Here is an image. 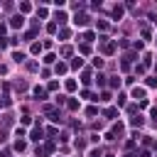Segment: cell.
Masks as SVG:
<instances>
[{"label":"cell","instance_id":"obj_1","mask_svg":"<svg viewBox=\"0 0 157 157\" xmlns=\"http://www.w3.org/2000/svg\"><path fill=\"white\" fill-rule=\"evenodd\" d=\"M88 22H91V17H88L86 12H81V15L76 12V17H74V25H76V27H86Z\"/></svg>","mask_w":157,"mask_h":157},{"label":"cell","instance_id":"obj_2","mask_svg":"<svg viewBox=\"0 0 157 157\" xmlns=\"http://www.w3.org/2000/svg\"><path fill=\"white\" fill-rule=\"evenodd\" d=\"M101 49H103V54H113L115 52V42H108L105 37H101Z\"/></svg>","mask_w":157,"mask_h":157},{"label":"cell","instance_id":"obj_3","mask_svg":"<svg viewBox=\"0 0 157 157\" xmlns=\"http://www.w3.org/2000/svg\"><path fill=\"white\" fill-rule=\"evenodd\" d=\"M29 140H34V142H39V140H44V130H42L39 125H37V128H34V130L29 132Z\"/></svg>","mask_w":157,"mask_h":157},{"label":"cell","instance_id":"obj_4","mask_svg":"<svg viewBox=\"0 0 157 157\" xmlns=\"http://www.w3.org/2000/svg\"><path fill=\"white\" fill-rule=\"evenodd\" d=\"M22 25H25V17L22 15H12L10 17V27H22Z\"/></svg>","mask_w":157,"mask_h":157},{"label":"cell","instance_id":"obj_5","mask_svg":"<svg viewBox=\"0 0 157 157\" xmlns=\"http://www.w3.org/2000/svg\"><path fill=\"white\" fill-rule=\"evenodd\" d=\"M110 17H113V20H120V17H123V5H113Z\"/></svg>","mask_w":157,"mask_h":157},{"label":"cell","instance_id":"obj_6","mask_svg":"<svg viewBox=\"0 0 157 157\" xmlns=\"http://www.w3.org/2000/svg\"><path fill=\"white\" fill-rule=\"evenodd\" d=\"M54 20H56V25H64L69 17H66V12L64 10H56V15H54Z\"/></svg>","mask_w":157,"mask_h":157},{"label":"cell","instance_id":"obj_7","mask_svg":"<svg viewBox=\"0 0 157 157\" xmlns=\"http://www.w3.org/2000/svg\"><path fill=\"white\" fill-rule=\"evenodd\" d=\"M47 115H49V120H52V123H61V113H59V110H49Z\"/></svg>","mask_w":157,"mask_h":157},{"label":"cell","instance_id":"obj_8","mask_svg":"<svg viewBox=\"0 0 157 157\" xmlns=\"http://www.w3.org/2000/svg\"><path fill=\"white\" fill-rule=\"evenodd\" d=\"M142 123H145V118H142V115H132V118H130V125H132V128H140Z\"/></svg>","mask_w":157,"mask_h":157},{"label":"cell","instance_id":"obj_9","mask_svg":"<svg viewBox=\"0 0 157 157\" xmlns=\"http://www.w3.org/2000/svg\"><path fill=\"white\" fill-rule=\"evenodd\" d=\"M132 98H140V101H145V88H132Z\"/></svg>","mask_w":157,"mask_h":157},{"label":"cell","instance_id":"obj_10","mask_svg":"<svg viewBox=\"0 0 157 157\" xmlns=\"http://www.w3.org/2000/svg\"><path fill=\"white\" fill-rule=\"evenodd\" d=\"M103 115H105L108 120H113V118H118V110H115V108H105V110H103Z\"/></svg>","mask_w":157,"mask_h":157},{"label":"cell","instance_id":"obj_11","mask_svg":"<svg viewBox=\"0 0 157 157\" xmlns=\"http://www.w3.org/2000/svg\"><path fill=\"white\" fill-rule=\"evenodd\" d=\"M81 66H83V59L81 56H74L71 59V69H81Z\"/></svg>","mask_w":157,"mask_h":157},{"label":"cell","instance_id":"obj_12","mask_svg":"<svg viewBox=\"0 0 157 157\" xmlns=\"http://www.w3.org/2000/svg\"><path fill=\"white\" fill-rule=\"evenodd\" d=\"M54 71H56V74H66V71H69V66H66L64 61H59V64L54 66Z\"/></svg>","mask_w":157,"mask_h":157},{"label":"cell","instance_id":"obj_13","mask_svg":"<svg viewBox=\"0 0 157 157\" xmlns=\"http://www.w3.org/2000/svg\"><path fill=\"white\" fill-rule=\"evenodd\" d=\"M66 105H69V110H78V105H81V103H78L76 98H69V101H66Z\"/></svg>","mask_w":157,"mask_h":157},{"label":"cell","instance_id":"obj_14","mask_svg":"<svg viewBox=\"0 0 157 157\" xmlns=\"http://www.w3.org/2000/svg\"><path fill=\"white\" fill-rule=\"evenodd\" d=\"M34 96H37V98H39V101H44V98H47V91H44V88H39V86H37V88H34Z\"/></svg>","mask_w":157,"mask_h":157},{"label":"cell","instance_id":"obj_15","mask_svg":"<svg viewBox=\"0 0 157 157\" xmlns=\"http://www.w3.org/2000/svg\"><path fill=\"white\" fill-rule=\"evenodd\" d=\"M15 150H17V152H25V150H27V142H25V140H17V142H15Z\"/></svg>","mask_w":157,"mask_h":157},{"label":"cell","instance_id":"obj_16","mask_svg":"<svg viewBox=\"0 0 157 157\" xmlns=\"http://www.w3.org/2000/svg\"><path fill=\"white\" fill-rule=\"evenodd\" d=\"M81 39H83V44H88V42H93V39H96V34H93V32H86Z\"/></svg>","mask_w":157,"mask_h":157},{"label":"cell","instance_id":"obj_17","mask_svg":"<svg viewBox=\"0 0 157 157\" xmlns=\"http://www.w3.org/2000/svg\"><path fill=\"white\" fill-rule=\"evenodd\" d=\"M12 59H15V61H17V64H22V61H25V59H27V56H25V54H22V52H15V54H12Z\"/></svg>","mask_w":157,"mask_h":157},{"label":"cell","instance_id":"obj_18","mask_svg":"<svg viewBox=\"0 0 157 157\" xmlns=\"http://www.w3.org/2000/svg\"><path fill=\"white\" fill-rule=\"evenodd\" d=\"M98 101H101V103H108V101H110V91H103V93L98 96Z\"/></svg>","mask_w":157,"mask_h":157},{"label":"cell","instance_id":"obj_19","mask_svg":"<svg viewBox=\"0 0 157 157\" xmlns=\"http://www.w3.org/2000/svg\"><path fill=\"white\" fill-rule=\"evenodd\" d=\"M150 88H157V76H147V81H145Z\"/></svg>","mask_w":157,"mask_h":157},{"label":"cell","instance_id":"obj_20","mask_svg":"<svg viewBox=\"0 0 157 157\" xmlns=\"http://www.w3.org/2000/svg\"><path fill=\"white\" fill-rule=\"evenodd\" d=\"M29 10H32L29 2H20V15H22V12H29Z\"/></svg>","mask_w":157,"mask_h":157},{"label":"cell","instance_id":"obj_21","mask_svg":"<svg viewBox=\"0 0 157 157\" xmlns=\"http://www.w3.org/2000/svg\"><path fill=\"white\" fill-rule=\"evenodd\" d=\"M64 86H66V91H76V81H74V78H69Z\"/></svg>","mask_w":157,"mask_h":157},{"label":"cell","instance_id":"obj_22","mask_svg":"<svg viewBox=\"0 0 157 157\" xmlns=\"http://www.w3.org/2000/svg\"><path fill=\"white\" fill-rule=\"evenodd\" d=\"M27 69H29V71H39V64H37V61H27Z\"/></svg>","mask_w":157,"mask_h":157},{"label":"cell","instance_id":"obj_23","mask_svg":"<svg viewBox=\"0 0 157 157\" xmlns=\"http://www.w3.org/2000/svg\"><path fill=\"white\" fill-rule=\"evenodd\" d=\"M105 78H108V76H103V74H98V76H96V83H98V86H105Z\"/></svg>","mask_w":157,"mask_h":157},{"label":"cell","instance_id":"obj_24","mask_svg":"<svg viewBox=\"0 0 157 157\" xmlns=\"http://www.w3.org/2000/svg\"><path fill=\"white\" fill-rule=\"evenodd\" d=\"M98 29L105 32V29H108V22H105V20H98Z\"/></svg>","mask_w":157,"mask_h":157},{"label":"cell","instance_id":"obj_25","mask_svg":"<svg viewBox=\"0 0 157 157\" xmlns=\"http://www.w3.org/2000/svg\"><path fill=\"white\" fill-rule=\"evenodd\" d=\"M47 32L54 34V32H56V22H49V25H47Z\"/></svg>","mask_w":157,"mask_h":157},{"label":"cell","instance_id":"obj_26","mask_svg":"<svg viewBox=\"0 0 157 157\" xmlns=\"http://www.w3.org/2000/svg\"><path fill=\"white\" fill-rule=\"evenodd\" d=\"M59 37H61V39H69V37H71V29H61Z\"/></svg>","mask_w":157,"mask_h":157},{"label":"cell","instance_id":"obj_27","mask_svg":"<svg viewBox=\"0 0 157 157\" xmlns=\"http://www.w3.org/2000/svg\"><path fill=\"white\" fill-rule=\"evenodd\" d=\"M39 52H42V44L34 42V44H32V54H39Z\"/></svg>","mask_w":157,"mask_h":157},{"label":"cell","instance_id":"obj_28","mask_svg":"<svg viewBox=\"0 0 157 157\" xmlns=\"http://www.w3.org/2000/svg\"><path fill=\"white\" fill-rule=\"evenodd\" d=\"M54 61H56L54 54H47V56H44V64H54Z\"/></svg>","mask_w":157,"mask_h":157},{"label":"cell","instance_id":"obj_29","mask_svg":"<svg viewBox=\"0 0 157 157\" xmlns=\"http://www.w3.org/2000/svg\"><path fill=\"white\" fill-rule=\"evenodd\" d=\"M83 83H86V86H88V83H91V71H88V69H86V71H83Z\"/></svg>","mask_w":157,"mask_h":157},{"label":"cell","instance_id":"obj_30","mask_svg":"<svg viewBox=\"0 0 157 157\" xmlns=\"http://www.w3.org/2000/svg\"><path fill=\"white\" fill-rule=\"evenodd\" d=\"M78 52H81V54H88V52H91V47H88V44H81V47H78Z\"/></svg>","mask_w":157,"mask_h":157},{"label":"cell","instance_id":"obj_31","mask_svg":"<svg viewBox=\"0 0 157 157\" xmlns=\"http://www.w3.org/2000/svg\"><path fill=\"white\" fill-rule=\"evenodd\" d=\"M110 88H120V78H110Z\"/></svg>","mask_w":157,"mask_h":157},{"label":"cell","instance_id":"obj_32","mask_svg":"<svg viewBox=\"0 0 157 157\" xmlns=\"http://www.w3.org/2000/svg\"><path fill=\"white\" fill-rule=\"evenodd\" d=\"M96 113H98V108H93V105H91V108H86V115H91V118H93Z\"/></svg>","mask_w":157,"mask_h":157},{"label":"cell","instance_id":"obj_33","mask_svg":"<svg viewBox=\"0 0 157 157\" xmlns=\"http://www.w3.org/2000/svg\"><path fill=\"white\" fill-rule=\"evenodd\" d=\"M2 125H12V115H2Z\"/></svg>","mask_w":157,"mask_h":157},{"label":"cell","instance_id":"obj_34","mask_svg":"<svg viewBox=\"0 0 157 157\" xmlns=\"http://www.w3.org/2000/svg\"><path fill=\"white\" fill-rule=\"evenodd\" d=\"M71 54V47H61V56H69Z\"/></svg>","mask_w":157,"mask_h":157},{"label":"cell","instance_id":"obj_35","mask_svg":"<svg viewBox=\"0 0 157 157\" xmlns=\"http://www.w3.org/2000/svg\"><path fill=\"white\" fill-rule=\"evenodd\" d=\"M47 88H49V91H56V88H59V83H56V81H49V86H47Z\"/></svg>","mask_w":157,"mask_h":157},{"label":"cell","instance_id":"obj_36","mask_svg":"<svg viewBox=\"0 0 157 157\" xmlns=\"http://www.w3.org/2000/svg\"><path fill=\"white\" fill-rule=\"evenodd\" d=\"M5 32H7V25H5V22H0V39H2V34H5Z\"/></svg>","mask_w":157,"mask_h":157},{"label":"cell","instance_id":"obj_37","mask_svg":"<svg viewBox=\"0 0 157 157\" xmlns=\"http://www.w3.org/2000/svg\"><path fill=\"white\" fill-rule=\"evenodd\" d=\"M88 157H103V155H101V150H93V152H91Z\"/></svg>","mask_w":157,"mask_h":157},{"label":"cell","instance_id":"obj_38","mask_svg":"<svg viewBox=\"0 0 157 157\" xmlns=\"http://www.w3.org/2000/svg\"><path fill=\"white\" fill-rule=\"evenodd\" d=\"M150 20H152V22H155V25H157V17H155V15H150Z\"/></svg>","mask_w":157,"mask_h":157},{"label":"cell","instance_id":"obj_39","mask_svg":"<svg viewBox=\"0 0 157 157\" xmlns=\"http://www.w3.org/2000/svg\"><path fill=\"white\" fill-rule=\"evenodd\" d=\"M125 157H135V155H130V152H128V155H125Z\"/></svg>","mask_w":157,"mask_h":157},{"label":"cell","instance_id":"obj_40","mask_svg":"<svg viewBox=\"0 0 157 157\" xmlns=\"http://www.w3.org/2000/svg\"><path fill=\"white\" fill-rule=\"evenodd\" d=\"M0 108H2V101H0Z\"/></svg>","mask_w":157,"mask_h":157},{"label":"cell","instance_id":"obj_41","mask_svg":"<svg viewBox=\"0 0 157 157\" xmlns=\"http://www.w3.org/2000/svg\"><path fill=\"white\" fill-rule=\"evenodd\" d=\"M155 71H157V64H155Z\"/></svg>","mask_w":157,"mask_h":157}]
</instances>
